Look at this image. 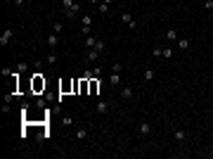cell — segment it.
I'll list each match as a JSON object with an SVG mask.
<instances>
[{
	"mask_svg": "<svg viewBox=\"0 0 213 159\" xmlns=\"http://www.w3.org/2000/svg\"><path fill=\"white\" fill-rule=\"evenodd\" d=\"M62 5H64V10H66V17H76V14H78L80 12V5L78 2H76V0H62Z\"/></svg>",
	"mask_w": 213,
	"mask_h": 159,
	"instance_id": "obj_1",
	"label": "cell"
},
{
	"mask_svg": "<svg viewBox=\"0 0 213 159\" xmlns=\"http://www.w3.org/2000/svg\"><path fill=\"white\" fill-rule=\"evenodd\" d=\"M31 88H33V93L45 90V79H43V74H40V71H38V74H33V79H31Z\"/></svg>",
	"mask_w": 213,
	"mask_h": 159,
	"instance_id": "obj_2",
	"label": "cell"
},
{
	"mask_svg": "<svg viewBox=\"0 0 213 159\" xmlns=\"http://www.w3.org/2000/svg\"><path fill=\"white\" fill-rule=\"evenodd\" d=\"M102 88V79H90V95H97Z\"/></svg>",
	"mask_w": 213,
	"mask_h": 159,
	"instance_id": "obj_3",
	"label": "cell"
},
{
	"mask_svg": "<svg viewBox=\"0 0 213 159\" xmlns=\"http://www.w3.org/2000/svg\"><path fill=\"white\" fill-rule=\"evenodd\" d=\"M121 21H123V24H128L130 29H137V24H135V19H133V14H130V12H123V14H121Z\"/></svg>",
	"mask_w": 213,
	"mask_h": 159,
	"instance_id": "obj_4",
	"label": "cell"
},
{
	"mask_svg": "<svg viewBox=\"0 0 213 159\" xmlns=\"http://www.w3.org/2000/svg\"><path fill=\"white\" fill-rule=\"evenodd\" d=\"M109 109H111V102H109V100H99L97 102V112L99 114H106Z\"/></svg>",
	"mask_w": 213,
	"mask_h": 159,
	"instance_id": "obj_5",
	"label": "cell"
},
{
	"mask_svg": "<svg viewBox=\"0 0 213 159\" xmlns=\"http://www.w3.org/2000/svg\"><path fill=\"white\" fill-rule=\"evenodd\" d=\"M118 97H121V100H133V88H130V86H123L121 93H118Z\"/></svg>",
	"mask_w": 213,
	"mask_h": 159,
	"instance_id": "obj_6",
	"label": "cell"
},
{
	"mask_svg": "<svg viewBox=\"0 0 213 159\" xmlns=\"http://www.w3.org/2000/svg\"><path fill=\"white\" fill-rule=\"evenodd\" d=\"M9 41H12V29H5V31H2V36H0V45L5 48Z\"/></svg>",
	"mask_w": 213,
	"mask_h": 159,
	"instance_id": "obj_7",
	"label": "cell"
},
{
	"mask_svg": "<svg viewBox=\"0 0 213 159\" xmlns=\"http://www.w3.org/2000/svg\"><path fill=\"white\" fill-rule=\"evenodd\" d=\"M149 133H151V124L149 121H142L140 124V135H149Z\"/></svg>",
	"mask_w": 213,
	"mask_h": 159,
	"instance_id": "obj_8",
	"label": "cell"
},
{
	"mask_svg": "<svg viewBox=\"0 0 213 159\" xmlns=\"http://www.w3.org/2000/svg\"><path fill=\"white\" fill-rule=\"evenodd\" d=\"M118 81H121V76H118L116 71H111V74H109V86H111V88H116V86H118Z\"/></svg>",
	"mask_w": 213,
	"mask_h": 159,
	"instance_id": "obj_9",
	"label": "cell"
},
{
	"mask_svg": "<svg viewBox=\"0 0 213 159\" xmlns=\"http://www.w3.org/2000/svg\"><path fill=\"white\" fill-rule=\"evenodd\" d=\"M57 43H59V36H57V33L47 36V45H50V48H57Z\"/></svg>",
	"mask_w": 213,
	"mask_h": 159,
	"instance_id": "obj_10",
	"label": "cell"
},
{
	"mask_svg": "<svg viewBox=\"0 0 213 159\" xmlns=\"http://www.w3.org/2000/svg\"><path fill=\"white\" fill-rule=\"evenodd\" d=\"M45 64H47V67H54V64H57V55L50 52L47 57H45Z\"/></svg>",
	"mask_w": 213,
	"mask_h": 159,
	"instance_id": "obj_11",
	"label": "cell"
},
{
	"mask_svg": "<svg viewBox=\"0 0 213 159\" xmlns=\"http://www.w3.org/2000/svg\"><path fill=\"white\" fill-rule=\"evenodd\" d=\"M92 48H95V50H97V52L102 55V52H104V50H106V43H104V41H102V38H99V41H97V43H95V45H92Z\"/></svg>",
	"mask_w": 213,
	"mask_h": 159,
	"instance_id": "obj_12",
	"label": "cell"
},
{
	"mask_svg": "<svg viewBox=\"0 0 213 159\" xmlns=\"http://www.w3.org/2000/svg\"><path fill=\"white\" fill-rule=\"evenodd\" d=\"M73 135H76V140H85V138H88V131H85V128H78Z\"/></svg>",
	"mask_w": 213,
	"mask_h": 159,
	"instance_id": "obj_13",
	"label": "cell"
},
{
	"mask_svg": "<svg viewBox=\"0 0 213 159\" xmlns=\"http://www.w3.org/2000/svg\"><path fill=\"white\" fill-rule=\"evenodd\" d=\"M97 57H99V52L95 50V48H90V52H88V60H90V62H95Z\"/></svg>",
	"mask_w": 213,
	"mask_h": 159,
	"instance_id": "obj_14",
	"label": "cell"
},
{
	"mask_svg": "<svg viewBox=\"0 0 213 159\" xmlns=\"http://www.w3.org/2000/svg\"><path fill=\"white\" fill-rule=\"evenodd\" d=\"M166 38H168V41H175V38H177V31H175V29H168V31H166Z\"/></svg>",
	"mask_w": 213,
	"mask_h": 159,
	"instance_id": "obj_15",
	"label": "cell"
},
{
	"mask_svg": "<svg viewBox=\"0 0 213 159\" xmlns=\"http://www.w3.org/2000/svg\"><path fill=\"white\" fill-rule=\"evenodd\" d=\"M185 138H187L185 131H175V140H177V142H185Z\"/></svg>",
	"mask_w": 213,
	"mask_h": 159,
	"instance_id": "obj_16",
	"label": "cell"
},
{
	"mask_svg": "<svg viewBox=\"0 0 213 159\" xmlns=\"http://www.w3.org/2000/svg\"><path fill=\"white\" fill-rule=\"evenodd\" d=\"M177 45H180V50H187V48H189V41H187V38H180Z\"/></svg>",
	"mask_w": 213,
	"mask_h": 159,
	"instance_id": "obj_17",
	"label": "cell"
},
{
	"mask_svg": "<svg viewBox=\"0 0 213 159\" xmlns=\"http://www.w3.org/2000/svg\"><path fill=\"white\" fill-rule=\"evenodd\" d=\"M142 79H144V81H151V79H154V71H151V69H144Z\"/></svg>",
	"mask_w": 213,
	"mask_h": 159,
	"instance_id": "obj_18",
	"label": "cell"
},
{
	"mask_svg": "<svg viewBox=\"0 0 213 159\" xmlns=\"http://www.w3.org/2000/svg\"><path fill=\"white\" fill-rule=\"evenodd\" d=\"M80 33L88 38V36H92V29H90V26H83V29H80Z\"/></svg>",
	"mask_w": 213,
	"mask_h": 159,
	"instance_id": "obj_19",
	"label": "cell"
},
{
	"mask_svg": "<svg viewBox=\"0 0 213 159\" xmlns=\"http://www.w3.org/2000/svg\"><path fill=\"white\" fill-rule=\"evenodd\" d=\"M111 71H116V74H121V71H123V67H121L118 62H114V64H111Z\"/></svg>",
	"mask_w": 213,
	"mask_h": 159,
	"instance_id": "obj_20",
	"label": "cell"
},
{
	"mask_svg": "<svg viewBox=\"0 0 213 159\" xmlns=\"http://www.w3.org/2000/svg\"><path fill=\"white\" fill-rule=\"evenodd\" d=\"M90 24H92V17H90V14H85V17H83V26H90Z\"/></svg>",
	"mask_w": 213,
	"mask_h": 159,
	"instance_id": "obj_21",
	"label": "cell"
},
{
	"mask_svg": "<svg viewBox=\"0 0 213 159\" xmlns=\"http://www.w3.org/2000/svg\"><path fill=\"white\" fill-rule=\"evenodd\" d=\"M99 12H102V14H106V12H109V5H104V2H99Z\"/></svg>",
	"mask_w": 213,
	"mask_h": 159,
	"instance_id": "obj_22",
	"label": "cell"
},
{
	"mask_svg": "<svg viewBox=\"0 0 213 159\" xmlns=\"http://www.w3.org/2000/svg\"><path fill=\"white\" fill-rule=\"evenodd\" d=\"M62 124H64V126H71V124H73V119H71V116H64Z\"/></svg>",
	"mask_w": 213,
	"mask_h": 159,
	"instance_id": "obj_23",
	"label": "cell"
},
{
	"mask_svg": "<svg viewBox=\"0 0 213 159\" xmlns=\"http://www.w3.org/2000/svg\"><path fill=\"white\" fill-rule=\"evenodd\" d=\"M52 29H54V33H62V21H57Z\"/></svg>",
	"mask_w": 213,
	"mask_h": 159,
	"instance_id": "obj_24",
	"label": "cell"
},
{
	"mask_svg": "<svg viewBox=\"0 0 213 159\" xmlns=\"http://www.w3.org/2000/svg\"><path fill=\"white\" fill-rule=\"evenodd\" d=\"M154 57H163V50H161V48H154Z\"/></svg>",
	"mask_w": 213,
	"mask_h": 159,
	"instance_id": "obj_25",
	"label": "cell"
},
{
	"mask_svg": "<svg viewBox=\"0 0 213 159\" xmlns=\"http://www.w3.org/2000/svg\"><path fill=\"white\" fill-rule=\"evenodd\" d=\"M24 2H26V0H14V5H19V7H21Z\"/></svg>",
	"mask_w": 213,
	"mask_h": 159,
	"instance_id": "obj_26",
	"label": "cell"
},
{
	"mask_svg": "<svg viewBox=\"0 0 213 159\" xmlns=\"http://www.w3.org/2000/svg\"><path fill=\"white\" fill-rule=\"evenodd\" d=\"M102 2H104V5H111V2H114V0H102Z\"/></svg>",
	"mask_w": 213,
	"mask_h": 159,
	"instance_id": "obj_27",
	"label": "cell"
},
{
	"mask_svg": "<svg viewBox=\"0 0 213 159\" xmlns=\"http://www.w3.org/2000/svg\"><path fill=\"white\" fill-rule=\"evenodd\" d=\"M88 2H92V5H99V0H88Z\"/></svg>",
	"mask_w": 213,
	"mask_h": 159,
	"instance_id": "obj_28",
	"label": "cell"
},
{
	"mask_svg": "<svg viewBox=\"0 0 213 159\" xmlns=\"http://www.w3.org/2000/svg\"><path fill=\"white\" fill-rule=\"evenodd\" d=\"M5 2H14V0H5Z\"/></svg>",
	"mask_w": 213,
	"mask_h": 159,
	"instance_id": "obj_29",
	"label": "cell"
}]
</instances>
